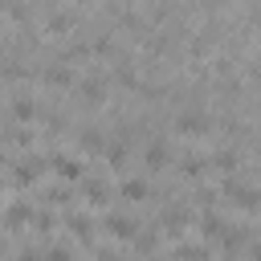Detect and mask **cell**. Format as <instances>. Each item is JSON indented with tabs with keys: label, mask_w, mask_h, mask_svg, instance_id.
I'll return each mask as SVG.
<instances>
[{
	"label": "cell",
	"mask_w": 261,
	"mask_h": 261,
	"mask_svg": "<svg viewBox=\"0 0 261 261\" xmlns=\"http://www.w3.org/2000/svg\"><path fill=\"white\" fill-rule=\"evenodd\" d=\"M232 204H237V208H245V212H261V192L245 184V188H241V192L232 196Z\"/></svg>",
	"instance_id": "44dd1931"
},
{
	"label": "cell",
	"mask_w": 261,
	"mask_h": 261,
	"mask_svg": "<svg viewBox=\"0 0 261 261\" xmlns=\"http://www.w3.org/2000/svg\"><path fill=\"white\" fill-rule=\"evenodd\" d=\"M41 77H45V86H53V90H69L77 77H73V69L65 65V61H49L45 69H41Z\"/></svg>",
	"instance_id": "3957f363"
},
{
	"label": "cell",
	"mask_w": 261,
	"mask_h": 261,
	"mask_svg": "<svg viewBox=\"0 0 261 261\" xmlns=\"http://www.w3.org/2000/svg\"><path fill=\"white\" fill-rule=\"evenodd\" d=\"M114 86H122V90H135L139 86V73H135V65H130V57H114Z\"/></svg>",
	"instance_id": "2e32d148"
},
{
	"label": "cell",
	"mask_w": 261,
	"mask_h": 261,
	"mask_svg": "<svg viewBox=\"0 0 261 261\" xmlns=\"http://www.w3.org/2000/svg\"><path fill=\"white\" fill-rule=\"evenodd\" d=\"M106 228H110V237H118V241H135L139 220L126 216V212H110V216H106Z\"/></svg>",
	"instance_id": "8992f818"
},
{
	"label": "cell",
	"mask_w": 261,
	"mask_h": 261,
	"mask_svg": "<svg viewBox=\"0 0 261 261\" xmlns=\"http://www.w3.org/2000/svg\"><path fill=\"white\" fill-rule=\"evenodd\" d=\"M208 163H212V167H220L224 175H237V167H241V151H237V147H220V151H212V155H208Z\"/></svg>",
	"instance_id": "8fae6325"
},
{
	"label": "cell",
	"mask_w": 261,
	"mask_h": 261,
	"mask_svg": "<svg viewBox=\"0 0 261 261\" xmlns=\"http://www.w3.org/2000/svg\"><path fill=\"white\" fill-rule=\"evenodd\" d=\"M4 224L8 228H24V224H33V204H24V200H16V204H8V212H4Z\"/></svg>",
	"instance_id": "e0dca14e"
},
{
	"label": "cell",
	"mask_w": 261,
	"mask_h": 261,
	"mask_svg": "<svg viewBox=\"0 0 261 261\" xmlns=\"http://www.w3.org/2000/svg\"><path fill=\"white\" fill-rule=\"evenodd\" d=\"M167 163H171V143L167 139H151L147 143V167L151 171H163Z\"/></svg>",
	"instance_id": "ba28073f"
},
{
	"label": "cell",
	"mask_w": 261,
	"mask_h": 261,
	"mask_svg": "<svg viewBox=\"0 0 261 261\" xmlns=\"http://www.w3.org/2000/svg\"><path fill=\"white\" fill-rule=\"evenodd\" d=\"M65 224H69V232H73L82 245H90V241H94V216H86V212H69V216H65Z\"/></svg>",
	"instance_id": "4fadbf2b"
},
{
	"label": "cell",
	"mask_w": 261,
	"mask_h": 261,
	"mask_svg": "<svg viewBox=\"0 0 261 261\" xmlns=\"http://www.w3.org/2000/svg\"><path fill=\"white\" fill-rule=\"evenodd\" d=\"M94 261H122L114 249H94Z\"/></svg>",
	"instance_id": "f1b7e54d"
},
{
	"label": "cell",
	"mask_w": 261,
	"mask_h": 261,
	"mask_svg": "<svg viewBox=\"0 0 261 261\" xmlns=\"http://www.w3.org/2000/svg\"><path fill=\"white\" fill-rule=\"evenodd\" d=\"M8 143H16V147H29V143H33V135H29L24 126H12V130H8Z\"/></svg>",
	"instance_id": "83f0119b"
},
{
	"label": "cell",
	"mask_w": 261,
	"mask_h": 261,
	"mask_svg": "<svg viewBox=\"0 0 261 261\" xmlns=\"http://www.w3.org/2000/svg\"><path fill=\"white\" fill-rule=\"evenodd\" d=\"M73 24H77V12H73V8H49V33L65 37Z\"/></svg>",
	"instance_id": "9a60e30c"
},
{
	"label": "cell",
	"mask_w": 261,
	"mask_h": 261,
	"mask_svg": "<svg viewBox=\"0 0 261 261\" xmlns=\"http://www.w3.org/2000/svg\"><path fill=\"white\" fill-rule=\"evenodd\" d=\"M106 163H110L114 171H122V167H126V143H110V147H106Z\"/></svg>",
	"instance_id": "d4e9b609"
},
{
	"label": "cell",
	"mask_w": 261,
	"mask_h": 261,
	"mask_svg": "<svg viewBox=\"0 0 261 261\" xmlns=\"http://www.w3.org/2000/svg\"><path fill=\"white\" fill-rule=\"evenodd\" d=\"M171 257H175V261H208V249H204V245H175Z\"/></svg>",
	"instance_id": "603a6c76"
},
{
	"label": "cell",
	"mask_w": 261,
	"mask_h": 261,
	"mask_svg": "<svg viewBox=\"0 0 261 261\" xmlns=\"http://www.w3.org/2000/svg\"><path fill=\"white\" fill-rule=\"evenodd\" d=\"M175 130H179V135H208V114L192 106V110H184V114L175 118Z\"/></svg>",
	"instance_id": "5b68a950"
},
{
	"label": "cell",
	"mask_w": 261,
	"mask_h": 261,
	"mask_svg": "<svg viewBox=\"0 0 261 261\" xmlns=\"http://www.w3.org/2000/svg\"><path fill=\"white\" fill-rule=\"evenodd\" d=\"M196 204H200L204 212H212V208H216V192H212V188H200V192H196Z\"/></svg>",
	"instance_id": "484cf974"
},
{
	"label": "cell",
	"mask_w": 261,
	"mask_h": 261,
	"mask_svg": "<svg viewBox=\"0 0 261 261\" xmlns=\"http://www.w3.org/2000/svg\"><path fill=\"white\" fill-rule=\"evenodd\" d=\"M118 196H122L126 204H139V200H147V179H139V175H126V179L118 184Z\"/></svg>",
	"instance_id": "d6986e66"
},
{
	"label": "cell",
	"mask_w": 261,
	"mask_h": 261,
	"mask_svg": "<svg viewBox=\"0 0 261 261\" xmlns=\"http://www.w3.org/2000/svg\"><path fill=\"white\" fill-rule=\"evenodd\" d=\"M77 147H82L86 155H102V151H106V135H102L98 126H82V130H77Z\"/></svg>",
	"instance_id": "30bf717a"
},
{
	"label": "cell",
	"mask_w": 261,
	"mask_h": 261,
	"mask_svg": "<svg viewBox=\"0 0 261 261\" xmlns=\"http://www.w3.org/2000/svg\"><path fill=\"white\" fill-rule=\"evenodd\" d=\"M143 257H151L155 249H159V228H151V224H139V232H135V241H130Z\"/></svg>",
	"instance_id": "ffe728a7"
},
{
	"label": "cell",
	"mask_w": 261,
	"mask_h": 261,
	"mask_svg": "<svg viewBox=\"0 0 261 261\" xmlns=\"http://www.w3.org/2000/svg\"><path fill=\"white\" fill-rule=\"evenodd\" d=\"M41 196H45L49 204H69V200H73V188H69V184H53V188H45Z\"/></svg>",
	"instance_id": "cb8c5ba5"
},
{
	"label": "cell",
	"mask_w": 261,
	"mask_h": 261,
	"mask_svg": "<svg viewBox=\"0 0 261 261\" xmlns=\"http://www.w3.org/2000/svg\"><path fill=\"white\" fill-rule=\"evenodd\" d=\"M8 114H12V118L24 126V122H33V118L41 114V106H37V98H29V94H16V98H12V106H8Z\"/></svg>",
	"instance_id": "52a82bcc"
},
{
	"label": "cell",
	"mask_w": 261,
	"mask_h": 261,
	"mask_svg": "<svg viewBox=\"0 0 261 261\" xmlns=\"http://www.w3.org/2000/svg\"><path fill=\"white\" fill-rule=\"evenodd\" d=\"M204 167H208V155H200V151H184V155H179V171H184L188 179H200Z\"/></svg>",
	"instance_id": "ac0fdd59"
},
{
	"label": "cell",
	"mask_w": 261,
	"mask_h": 261,
	"mask_svg": "<svg viewBox=\"0 0 261 261\" xmlns=\"http://www.w3.org/2000/svg\"><path fill=\"white\" fill-rule=\"evenodd\" d=\"M29 228H33L37 237H49V232L57 228V220H53V212H49V208H37V212H33V224H29Z\"/></svg>",
	"instance_id": "7402d4cb"
},
{
	"label": "cell",
	"mask_w": 261,
	"mask_h": 261,
	"mask_svg": "<svg viewBox=\"0 0 261 261\" xmlns=\"http://www.w3.org/2000/svg\"><path fill=\"white\" fill-rule=\"evenodd\" d=\"M82 192H86V200H90L94 208H106V204H110V184H106V179H94V175H90V179H82Z\"/></svg>",
	"instance_id": "7c38bea8"
},
{
	"label": "cell",
	"mask_w": 261,
	"mask_h": 261,
	"mask_svg": "<svg viewBox=\"0 0 261 261\" xmlns=\"http://www.w3.org/2000/svg\"><path fill=\"white\" fill-rule=\"evenodd\" d=\"M20 261H41V253H37V249L29 245V249H20Z\"/></svg>",
	"instance_id": "f546056e"
},
{
	"label": "cell",
	"mask_w": 261,
	"mask_h": 261,
	"mask_svg": "<svg viewBox=\"0 0 261 261\" xmlns=\"http://www.w3.org/2000/svg\"><path fill=\"white\" fill-rule=\"evenodd\" d=\"M200 228H204V241H224L228 237V220L220 216V212H204V220H200Z\"/></svg>",
	"instance_id": "5bb4252c"
},
{
	"label": "cell",
	"mask_w": 261,
	"mask_h": 261,
	"mask_svg": "<svg viewBox=\"0 0 261 261\" xmlns=\"http://www.w3.org/2000/svg\"><path fill=\"white\" fill-rule=\"evenodd\" d=\"M45 163H49V159H41V155H20L16 167H12V184H16V188H29L33 179H41Z\"/></svg>",
	"instance_id": "6da1fadb"
},
{
	"label": "cell",
	"mask_w": 261,
	"mask_h": 261,
	"mask_svg": "<svg viewBox=\"0 0 261 261\" xmlns=\"http://www.w3.org/2000/svg\"><path fill=\"white\" fill-rule=\"evenodd\" d=\"M4 253H8V237L0 232V257H4Z\"/></svg>",
	"instance_id": "4dcf8cb0"
},
{
	"label": "cell",
	"mask_w": 261,
	"mask_h": 261,
	"mask_svg": "<svg viewBox=\"0 0 261 261\" xmlns=\"http://www.w3.org/2000/svg\"><path fill=\"white\" fill-rule=\"evenodd\" d=\"M45 261H73V249H69V245H53V249L45 253Z\"/></svg>",
	"instance_id": "4316f807"
},
{
	"label": "cell",
	"mask_w": 261,
	"mask_h": 261,
	"mask_svg": "<svg viewBox=\"0 0 261 261\" xmlns=\"http://www.w3.org/2000/svg\"><path fill=\"white\" fill-rule=\"evenodd\" d=\"M102 94H106V77H98V73H86V77L77 82V98H82L86 106H98V102H102Z\"/></svg>",
	"instance_id": "277c9868"
},
{
	"label": "cell",
	"mask_w": 261,
	"mask_h": 261,
	"mask_svg": "<svg viewBox=\"0 0 261 261\" xmlns=\"http://www.w3.org/2000/svg\"><path fill=\"white\" fill-rule=\"evenodd\" d=\"M159 224H163L171 237H179V232H184V224H188V208H184V204H167V208L159 212Z\"/></svg>",
	"instance_id": "9c48e42d"
},
{
	"label": "cell",
	"mask_w": 261,
	"mask_h": 261,
	"mask_svg": "<svg viewBox=\"0 0 261 261\" xmlns=\"http://www.w3.org/2000/svg\"><path fill=\"white\" fill-rule=\"evenodd\" d=\"M249 257H253V261H261V245H253V249H249Z\"/></svg>",
	"instance_id": "1f68e13d"
},
{
	"label": "cell",
	"mask_w": 261,
	"mask_h": 261,
	"mask_svg": "<svg viewBox=\"0 0 261 261\" xmlns=\"http://www.w3.org/2000/svg\"><path fill=\"white\" fill-rule=\"evenodd\" d=\"M49 167L57 171L61 184H73V179L86 175V171H82V159H77V155H65V151H53V155H49Z\"/></svg>",
	"instance_id": "7a4b0ae2"
}]
</instances>
